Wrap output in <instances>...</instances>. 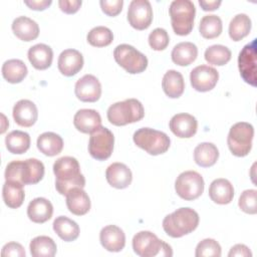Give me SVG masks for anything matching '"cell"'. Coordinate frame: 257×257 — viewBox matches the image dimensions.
Returning <instances> with one entry per match:
<instances>
[{"instance_id": "39", "label": "cell", "mask_w": 257, "mask_h": 257, "mask_svg": "<svg viewBox=\"0 0 257 257\" xmlns=\"http://www.w3.org/2000/svg\"><path fill=\"white\" fill-rule=\"evenodd\" d=\"M87 42L94 47H104L109 45L113 40L111 30L105 26L93 27L86 36Z\"/></svg>"}, {"instance_id": "7", "label": "cell", "mask_w": 257, "mask_h": 257, "mask_svg": "<svg viewBox=\"0 0 257 257\" xmlns=\"http://www.w3.org/2000/svg\"><path fill=\"white\" fill-rule=\"evenodd\" d=\"M134 143L148 154L158 156L166 153L171 145L167 134L151 127L139 128L133 137Z\"/></svg>"}, {"instance_id": "42", "label": "cell", "mask_w": 257, "mask_h": 257, "mask_svg": "<svg viewBox=\"0 0 257 257\" xmlns=\"http://www.w3.org/2000/svg\"><path fill=\"white\" fill-rule=\"evenodd\" d=\"M149 44L152 49L161 51L167 48L170 42L168 32L164 28H156L149 35Z\"/></svg>"}, {"instance_id": "28", "label": "cell", "mask_w": 257, "mask_h": 257, "mask_svg": "<svg viewBox=\"0 0 257 257\" xmlns=\"http://www.w3.org/2000/svg\"><path fill=\"white\" fill-rule=\"evenodd\" d=\"M21 183L14 181H5L2 188V197L6 206L12 209L19 208L24 201L25 193Z\"/></svg>"}, {"instance_id": "19", "label": "cell", "mask_w": 257, "mask_h": 257, "mask_svg": "<svg viewBox=\"0 0 257 257\" xmlns=\"http://www.w3.org/2000/svg\"><path fill=\"white\" fill-rule=\"evenodd\" d=\"M59 71L65 76H73L79 72L83 66V56L75 49L63 50L57 61Z\"/></svg>"}, {"instance_id": "34", "label": "cell", "mask_w": 257, "mask_h": 257, "mask_svg": "<svg viewBox=\"0 0 257 257\" xmlns=\"http://www.w3.org/2000/svg\"><path fill=\"white\" fill-rule=\"evenodd\" d=\"M5 145L11 154L21 155L28 151L30 147V137L22 131H12L5 138Z\"/></svg>"}, {"instance_id": "38", "label": "cell", "mask_w": 257, "mask_h": 257, "mask_svg": "<svg viewBox=\"0 0 257 257\" xmlns=\"http://www.w3.org/2000/svg\"><path fill=\"white\" fill-rule=\"evenodd\" d=\"M231 55H232L231 50L227 46H224L221 44H215V45L209 46L205 50L204 57L209 64L223 66L230 61Z\"/></svg>"}, {"instance_id": "45", "label": "cell", "mask_w": 257, "mask_h": 257, "mask_svg": "<svg viewBox=\"0 0 257 257\" xmlns=\"http://www.w3.org/2000/svg\"><path fill=\"white\" fill-rule=\"evenodd\" d=\"M82 2L80 0H59L58 5L62 12L66 14H73L78 11Z\"/></svg>"}, {"instance_id": "29", "label": "cell", "mask_w": 257, "mask_h": 257, "mask_svg": "<svg viewBox=\"0 0 257 257\" xmlns=\"http://www.w3.org/2000/svg\"><path fill=\"white\" fill-rule=\"evenodd\" d=\"M172 60L180 66H187L194 62L198 56V48L192 42H180L174 46L172 53Z\"/></svg>"}, {"instance_id": "22", "label": "cell", "mask_w": 257, "mask_h": 257, "mask_svg": "<svg viewBox=\"0 0 257 257\" xmlns=\"http://www.w3.org/2000/svg\"><path fill=\"white\" fill-rule=\"evenodd\" d=\"M66 206L76 216L85 215L90 209V199L82 188H73L66 195Z\"/></svg>"}, {"instance_id": "43", "label": "cell", "mask_w": 257, "mask_h": 257, "mask_svg": "<svg viewBox=\"0 0 257 257\" xmlns=\"http://www.w3.org/2000/svg\"><path fill=\"white\" fill-rule=\"evenodd\" d=\"M99 4L104 14L114 17L120 13L122 9L123 1L122 0H100Z\"/></svg>"}, {"instance_id": "11", "label": "cell", "mask_w": 257, "mask_h": 257, "mask_svg": "<svg viewBox=\"0 0 257 257\" xmlns=\"http://www.w3.org/2000/svg\"><path fill=\"white\" fill-rule=\"evenodd\" d=\"M114 137L112 133L105 126H99L95 132L90 134L88 142L89 155L97 160H107L113 150Z\"/></svg>"}, {"instance_id": "24", "label": "cell", "mask_w": 257, "mask_h": 257, "mask_svg": "<svg viewBox=\"0 0 257 257\" xmlns=\"http://www.w3.org/2000/svg\"><path fill=\"white\" fill-rule=\"evenodd\" d=\"M27 55L32 66L38 70H44L50 67L53 59V51L51 47L44 43H38L31 46Z\"/></svg>"}, {"instance_id": "9", "label": "cell", "mask_w": 257, "mask_h": 257, "mask_svg": "<svg viewBox=\"0 0 257 257\" xmlns=\"http://www.w3.org/2000/svg\"><path fill=\"white\" fill-rule=\"evenodd\" d=\"M113 57L116 63L131 74L141 73L148 66L147 56L128 44L117 45L114 48Z\"/></svg>"}, {"instance_id": "27", "label": "cell", "mask_w": 257, "mask_h": 257, "mask_svg": "<svg viewBox=\"0 0 257 257\" xmlns=\"http://www.w3.org/2000/svg\"><path fill=\"white\" fill-rule=\"evenodd\" d=\"M162 87L166 95L169 97H180L185 89V81L182 73L174 69L168 70L163 76Z\"/></svg>"}, {"instance_id": "41", "label": "cell", "mask_w": 257, "mask_h": 257, "mask_svg": "<svg viewBox=\"0 0 257 257\" xmlns=\"http://www.w3.org/2000/svg\"><path fill=\"white\" fill-rule=\"evenodd\" d=\"M256 195H257V191L254 189L245 190L241 194L238 201V205L243 212L251 215H254L257 213Z\"/></svg>"}, {"instance_id": "13", "label": "cell", "mask_w": 257, "mask_h": 257, "mask_svg": "<svg viewBox=\"0 0 257 257\" xmlns=\"http://www.w3.org/2000/svg\"><path fill=\"white\" fill-rule=\"evenodd\" d=\"M238 67L243 80L256 86V39L246 44L240 51Z\"/></svg>"}, {"instance_id": "44", "label": "cell", "mask_w": 257, "mask_h": 257, "mask_svg": "<svg viewBox=\"0 0 257 257\" xmlns=\"http://www.w3.org/2000/svg\"><path fill=\"white\" fill-rule=\"evenodd\" d=\"M1 255L2 257H25V250L21 244L9 242L3 246Z\"/></svg>"}, {"instance_id": "32", "label": "cell", "mask_w": 257, "mask_h": 257, "mask_svg": "<svg viewBox=\"0 0 257 257\" xmlns=\"http://www.w3.org/2000/svg\"><path fill=\"white\" fill-rule=\"evenodd\" d=\"M54 232L65 242H71L79 236V226L73 220L59 216L53 221Z\"/></svg>"}, {"instance_id": "10", "label": "cell", "mask_w": 257, "mask_h": 257, "mask_svg": "<svg viewBox=\"0 0 257 257\" xmlns=\"http://www.w3.org/2000/svg\"><path fill=\"white\" fill-rule=\"evenodd\" d=\"M204 187L203 177L196 171L181 173L175 182L176 193L186 201H193L199 198L204 192Z\"/></svg>"}, {"instance_id": "1", "label": "cell", "mask_w": 257, "mask_h": 257, "mask_svg": "<svg viewBox=\"0 0 257 257\" xmlns=\"http://www.w3.org/2000/svg\"><path fill=\"white\" fill-rule=\"evenodd\" d=\"M56 177L55 188L60 195H66L73 188H84L85 178L80 173L78 161L73 157H61L53 164Z\"/></svg>"}, {"instance_id": "8", "label": "cell", "mask_w": 257, "mask_h": 257, "mask_svg": "<svg viewBox=\"0 0 257 257\" xmlns=\"http://www.w3.org/2000/svg\"><path fill=\"white\" fill-rule=\"evenodd\" d=\"M254 127L246 121H239L233 124L227 137V144L230 152L236 157L247 156L252 149Z\"/></svg>"}, {"instance_id": "48", "label": "cell", "mask_w": 257, "mask_h": 257, "mask_svg": "<svg viewBox=\"0 0 257 257\" xmlns=\"http://www.w3.org/2000/svg\"><path fill=\"white\" fill-rule=\"evenodd\" d=\"M221 1L220 0H213V1H204V0H200L199 4L202 7V9L204 11H213L219 8V6L221 5Z\"/></svg>"}, {"instance_id": "37", "label": "cell", "mask_w": 257, "mask_h": 257, "mask_svg": "<svg viewBox=\"0 0 257 257\" xmlns=\"http://www.w3.org/2000/svg\"><path fill=\"white\" fill-rule=\"evenodd\" d=\"M222 20L217 15H205L200 21L199 31L200 34L206 39H213L218 37L222 33Z\"/></svg>"}, {"instance_id": "5", "label": "cell", "mask_w": 257, "mask_h": 257, "mask_svg": "<svg viewBox=\"0 0 257 257\" xmlns=\"http://www.w3.org/2000/svg\"><path fill=\"white\" fill-rule=\"evenodd\" d=\"M169 13L172 27L176 34L185 36L191 33L196 14V8L192 1L174 0L169 7Z\"/></svg>"}, {"instance_id": "2", "label": "cell", "mask_w": 257, "mask_h": 257, "mask_svg": "<svg viewBox=\"0 0 257 257\" xmlns=\"http://www.w3.org/2000/svg\"><path fill=\"white\" fill-rule=\"evenodd\" d=\"M43 176L44 165L37 159L12 161L5 170V180L18 182L24 186L39 183Z\"/></svg>"}, {"instance_id": "40", "label": "cell", "mask_w": 257, "mask_h": 257, "mask_svg": "<svg viewBox=\"0 0 257 257\" xmlns=\"http://www.w3.org/2000/svg\"><path fill=\"white\" fill-rule=\"evenodd\" d=\"M222 253L220 244L211 238H207L198 243L196 247V257H220Z\"/></svg>"}, {"instance_id": "31", "label": "cell", "mask_w": 257, "mask_h": 257, "mask_svg": "<svg viewBox=\"0 0 257 257\" xmlns=\"http://www.w3.org/2000/svg\"><path fill=\"white\" fill-rule=\"evenodd\" d=\"M219 158V151L212 143H201L194 150L195 163L203 168H209L216 164Z\"/></svg>"}, {"instance_id": "46", "label": "cell", "mask_w": 257, "mask_h": 257, "mask_svg": "<svg viewBox=\"0 0 257 257\" xmlns=\"http://www.w3.org/2000/svg\"><path fill=\"white\" fill-rule=\"evenodd\" d=\"M229 257H234V256H239V257H251L252 253L250 251V249L244 245V244H236L234 245L229 253H228Z\"/></svg>"}, {"instance_id": "12", "label": "cell", "mask_w": 257, "mask_h": 257, "mask_svg": "<svg viewBox=\"0 0 257 257\" xmlns=\"http://www.w3.org/2000/svg\"><path fill=\"white\" fill-rule=\"evenodd\" d=\"M127 21L137 30H145L153 21V9L148 0H133L127 9Z\"/></svg>"}, {"instance_id": "21", "label": "cell", "mask_w": 257, "mask_h": 257, "mask_svg": "<svg viewBox=\"0 0 257 257\" xmlns=\"http://www.w3.org/2000/svg\"><path fill=\"white\" fill-rule=\"evenodd\" d=\"M73 124L80 133L92 134L101 126V117L95 109L82 108L74 114Z\"/></svg>"}, {"instance_id": "35", "label": "cell", "mask_w": 257, "mask_h": 257, "mask_svg": "<svg viewBox=\"0 0 257 257\" xmlns=\"http://www.w3.org/2000/svg\"><path fill=\"white\" fill-rule=\"evenodd\" d=\"M30 253L33 257H53L56 254V244L48 236H37L29 244Z\"/></svg>"}, {"instance_id": "4", "label": "cell", "mask_w": 257, "mask_h": 257, "mask_svg": "<svg viewBox=\"0 0 257 257\" xmlns=\"http://www.w3.org/2000/svg\"><path fill=\"white\" fill-rule=\"evenodd\" d=\"M106 115L110 123L120 126L141 120L145 115V109L140 100L127 98L111 104Z\"/></svg>"}, {"instance_id": "47", "label": "cell", "mask_w": 257, "mask_h": 257, "mask_svg": "<svg viewBox=\"0 0 257 257\" xmlns=\"http://www.w3.org/2000/svg\"><path fill=\"white\" fill-rule=\"evenodd\" d=\"M52 3L51 0H24V4H26L30 9L42 11L50 6Z\"/></svg>"}, {"instance_id": "26", "label": "cell", "mask_w": 257, "mask_h": 257, "mask_svg": "<svg viewBox=\"0 0 257 257\" xmlns=\"http://www.w3.org/2000/svg\"><path fill=\"white\" fill-rule=\"evenodd\" d=\"M12 30L14 34L23 41H32L39 35L38 24L26 16L15 18L12 22Z\"/></svg>"}, {"instance_id": "14", "label": "cell", "mask_w": 257, "mask_h": 257, "mask_svg": "<svg viewBox=\"0 0 257 257\" xmlns=\"http://www.w3.org/2000/svg\"><path fill=\"white\" fill-rule=\"evenodd\" d=\"M219 79V72L212 66L199 65L196 66L190 74L191 84L194 89L200 92H206L215 87Z\"/></svg>"}, {"instance_id": "15", "label": "cell", "mask_w": 257, "mask_h": 257, "mask_svg": "<svg viewBox=\"0 0 257 257\" xmlns=\"http://www.w3.org/2000/svg\"><path fill=\"white\" fill-rule=\"evenodd\" d=\"M74 92L79 100L94 102L101 95V84L94 75L85 74L76 81Z\"/></svg>"}, {"instance_id": "36", "label": "cell", "mask_w": 257, "mask_h": 257, "mask_svg": "<svg viewBox=\"0 0 257 257\" xmlns=\"http://www.w3.org/2000/svg\"><path fill=\"white\" fill-rule=\"evenodd\" d=\"M251 19L248 15L240 13L235 15L229 24V36L233 41H239L246 37L251 30Z\"/></svg>"}, {"instance_id": "33", "label": "cell", "mask_w": 257, "mask_h": 257, "mask_svg": "<svg viewBox=\"0 0 257 257\" xmlns=\"http://www.w3.org/2000/svg\"><path fill=\"white\" fill-rule=\"evenodd\" d=\"M2 75L10 83H19L27 75V66L20 59L6 60L2 65Z\"/></svg>"}, {"instance_id": "16", "label": "cell", "mask_w": 257, "mask_h": 257, "mask_svg": "<svg viewBox=\"0 0 257 257\" xmlns=\"http://www.w3.org/2000/svg\"><path fill=\"white\" fill-rule=\"evenodd\" d=\"M169 125L172 133L178 138L189 139L197 133L198 121L192 114L181 112L171 118Z\"/></svg>"}, {"instance_id": "3", "label": "cell", "mask_w": 257, "mask_h": 257, "mask_svg": "<svg viewBox=\"0 0 257 257\" xmlns=\"http://www.w3.org/2000/svg\"><path fill=\"white\" fill-rule=\"evenodd\" d=\"M199 225V215L192 208H179L163 220V229L172 238L192 233Z\"/></svg>"}, {"instance_id": "20", "label": "cell", "mask_w": 257, "mask_h": 257, "mask_svg": "<svg viewBox=\"0 0 257 257\" xmlns=\"http://www.w3.org/2000/svg\"><path fill=\"white\" fill-rule=\"evenodd\" d=\"M107 183L115 189L127 188L133 180L132 171L122 163H112L105 171Z\"/></svg>"}, {"instance_id": "25", "label": "cell", "mask_w": 257, "mask_h": 257, "mask_svg": "<svg viewBox=\"0 0 257 257\" xmlns=\"http://www.w3.org/2000/svg\"><path fill=\"white\" fill-rule=\"evenodd\" d=\"M209 196L211 200L219 205L231 203L234 197L233 185L227 179H216L209 187Z\"/></svg>"}, {"instance_id": "6", "label": "cell", "mask_w": 257, "mask_h": 257, "mask_svg": "<svg viewBox=\"0 0 257 257\" xmlns=\"http://www.w3.org/2000/svg\"><path fill=\"white\" fill-rule=\"evenodd\" d=\"M133 249L141 257L173 255L171 246L150 231H141L134 236Z\"/></svg>"}, {"instance_id": "17", "label": "cell", "mask_w": 257, "mask_h": 257, "mask_svg": "<svg viewBox=\"0 0 257 257\" xmlns=\"http://www.w3.org/2000/svg\"><path fill=\"white\" fill-rule=\"evenodd\" d=\"M13 118L17 124L24 127L32 126L38 117L35 103L29 99H20L13 106Z\"/></svg>"}, {"instance_id": "18", "label": "cell", "mask_w": 257, "mask_h": 257, "mask_svg": "<svg viewBox=\"0 0 257 257\" xmlns=\"http://www.w3.org/2000/svg\"><path fill=\"white\" fill-rule=\"evenodd\" d=\"M101 246L109 252H119L125 245V235L123 231L115 225L103 227L99 233Z\"/></svg>"}, {"instance_id": "30", "label": "cell", "mask_w": 257, "mask_h": 257, "mask_svg": "<svg viewBox=\"0 0 257 257\" xmlns=\"http://www.w3.org/2000/svg\"><path fill=\"white\" fill-rule=\"evenodd\" d=\"M37 148L43 155L53 157L62 151L63 140L59 135L55 133L46 132L38 137Z\"/></svg>"}, {"instance_id": "23", "label": "cell", "mask_w": 257, "mask_h": 257, "mask_svg": "<svg viewBox=\"0 0 257 257\" xmlns=\"http://www.w3.org/2000/svg\"><path fill=\"white\" fill-rule=\"evenodd\" d=\"M52 214L53 206L51 202L45 198H35L28 204L27 216L34 223H45L52 217Z\"/></svg>"}]
</instances>
